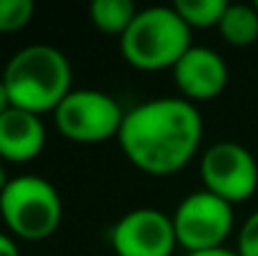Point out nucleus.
I'll use <instances>...</instances> for the list:
<instances>
[{"instance_id":"f257e3e1","label":"nucleus","mask_w":258,"mask_h":256,"mask_svg":"<svg viewBox=\"0 0 258 256\" xmlns=\"http://www.w3.org/2000/svg\"><path fill=\"white\" fill-rule=\"evenodd\" d=\"M115 141L138 171L171 176L201 151L203 116L185 98H151L125 111Z\"/></svg>"},{"instance_id":"f03ea898","label":"nucleus","mask_w":258,"mask_h":256,"mask_svg":"<svg viewBox=\"0 0 258 256\" xmlns=\"http://www.w3.org/2000/svg\"><path fill=\"white\" fill-rule=\"evenodd\" d=\"M0 78L5 83L10 106L35 116L53 113L73 90V68L68 56L45 43L25 45L10 56Z\"/></svg>"},{"instance_id":"7ed1b4c3","label":"nucleus","mask_w":258,"mask_h":256,"mask_svg":"<svg viewBox=\"0 0 258 256\" xmlns=\"http://www.w3.org/2000/svg\"><path fill=\"white\" fill-rule=\"evenodd\" d=\"M120 56L138 71H166L190 50V28L173 5H151L138 10L131 28L118 38Z\"/></svg>"},{"instance_id":"20e7f679","label":"nucleus","mask_w":258,"mask_h":256,"mask_svg":"<svg viewBox=\"0 0 258 256\" xmlns=\"http://www.w3.org/2000/svg\"><path fill=\"white\" fill-rule=\"evenodd\" d=\"M0 219L13 239L43 241L63 221V198L48 178L23 173L10 178L0 193Z\"/></svg>"},{"instance_id":"39448f33","label":"nucleus","mask_w":258,"mask_h":256,"mask_svg":"<svg viewBox=\"0 0 258 256\" xmlns=\"http://www.w3.org/2000/svg\"><path fill=\"white\" fill-rule=\"evenodd\" d=\"M123 118V106L98 88H73L53 111L58 133L73 143H103L108 138H118Z\"/></svg>"},{"instance_id":"423d86ee","label":"nucleus","mask_w":258,"mask_h":256,"mask_svg":"<svg viewBox=\"0 0 258 256\" xmlns=\"http://www.w3.org/2000/svg\"><path fill=\"white\" fill-rule=\"evenodd\" d=\"M173 229L178 246L188 254L221 249L233 231V206L206 188L193 191L175 206Z\"/></svg>"},{"instance_id":"0eeeda50","label":"nucleus","mask_w":258,"mask_h":256,"mask_svg":"<svg viewBox=\"0 0 258 256\" xmlns=\"http://www.w3.org/2000/svg\"><path fill=\"white\" fill-rule=\"evenodd\" d=\"M201 181L213 196L233 203L248 201L258 188L256 156L238 141H218L201 156Z\"/></svg>"},{"instance_id":"6e6552de","label":"nucleus","mask_w":258,"mask_h":256,"mask_svg":"<svg viewBox=\"0 0 258 256\" xmlns=\"http://www.w3.org/2000/svg\"><path fill=\"white\" fill-rule=\"evenodd\" d=\"M110 249L115 256H173L178 249L173 216L161 209H133L110 229Z\"/></svg>"},{"instance_id":"1a4fd4ad","label":"nucleus","mask_w":258,"mask_h":256,"mask_svg":"<svg viewBox=\"0 0 258 256\" xmlns=\"http://www.w3.org/2000/svg\"><path fill=\"white\" fill-rule=\"evenodd\" d=\"M173 81L180 90V98L190 103L213 100L228 85V66L218 50L190 45V50L173 66Z\"/></svg>"},{"instance_id":"9d476101","label":"nucleus","mask_w":258,"mask_h":256,"mask_svg":"<svg viewBox=\"0 0 258 256\" xmlns=\"http://www.w3.org/2000/svg\"><path fill=\"white\" fill-rule=\"evenodd\" d=\"M45 148V123L40 116L10 106L0 116V161L28 164Z\"/></svg>"},{"instance_id":"9b49d317","label":"nucleus","mask_w":258,"mask_h":256,"mask_svg":"<svg viewBox=\"0 0 258 256\" xmlns=\"http://www.w3.org/2000/svg\"><path fill=\"white\" fill-rule=\"evenodd\" d=\"M221 38L233 48H248L258 40V8L246 3H228L221 23H218Z\"/></svg>"},{"instance_id":"f8f14e48","label":"nucleus","mask_w":258,"mask_h":256,"mask_svg":"<svg viewBox=\"0 0 258 256\" xmlns=\"http://www.w3.org/2000/svg\"><path fill=\"white\" fill-rule=\"evenodd\" d=\"M138 8L133 0H93L90 3V23L105 35H123L136 20Z\"/></svg>"},{"instance_id":"ddd939ff","label":"nucleus","mask_w":258,"mask_h":256,"mask_svg":"<svg viewBox=\"0 0 258 256\" xmlns=\"http://www.w3.org/2000/svg\"><path fill=\"white\" fill-rule=\"evenodd\" d=\"M173 8L193 30V28H218L228 3L226 0H178L173 3Z\"/></svg>"},{"instance_id":"4468645a","label":"nucleus","mask_w":258,"mask_h":256,"mask_svg":"<svg viewBox=\"0 0 258 256\" xmlns=\"http://www.w3.org/2000/svg\"><path fill=\"white\" fill-rule=\"evenodd\" d=\"M35 15L33 0H0V33L23 30Z\"/></svg>"},{"instance_id":"2eb2a0df","label":"nucleus","mask_w":258,"mask_h":256,"mask_svg":"<svg viewBox=\"0 0 258 256\" xmlns=\"http://www.w3.org/2000/svg\"><path fill=\"white\" fill-rule=\"evenodd\" d=\"M238 256H258V211H253L238 231Z\"/></svg>"},{"instance_id":"dca6fc26","label":"nucleus","mask_w":258,"mask_h":256,"mask_svg":"<svg viewBox=\"0 0 258 256\" xmlns=\"http://www.w3.org/2000/svg\"><path fill=\"white\" fill-rule=\"evenodd\" d=\"M0 256H20V249L15 244V239L5 231H0Z\"/></svg>"},{"instance_id":"f3484780","label":"nucleus","mask_w":258,"mask_h":256,"mask_svg":"<svg viewBox=\"0 0 258 256\" xmlns=\"http://www.w3.org/2000/svg\"><path fill=\"white\" fill-rule=\"evenodd\" d=\"M188 256H238V251L221 246V249H208V251H198V254H188Z\"/></svg>"},{"instance_id":"a211bd4d","label":"nucleus","mask_w":258,"mask_h":256,"mask_svg":"<svg viewBox=\"0 0 258 256\" xmlns=\"http://www.w3.org/2000/svg\"><path fill=\"white\" fill-rule=\"evenodd\" d=\"M10 108V98H8V90H5V83H3V78H0V116L5 113Z\"/></svg>"},{"instance_id":"6ab92c4d","label":"nucleus","mask_w":258,"mask_h":256,"mask_svg":"<svg viewBox=\"0 0 258 256\" xmlns=\"http://www.w3.org/2000/svg\"><path fill=\"white\" fill-rule=\"evenodd\" d=\"M8 181H10V178H8V171H5V164L0 161V193L5 191V186H8Z\"/></svg>"},{"instance_id":"aec40b11","label":"nucleus","mask_w":258,"mask_h":256,"mask_svg":"<svg viewBox=\"0 0 258 256\" xmlns=\"http://www.w3.org/2000/svg\"><path fill=\"white\" fill-rule=\"evenodd\" d=\"M256 8H258V0H256Z\"/></svg>"}]
</instances>
